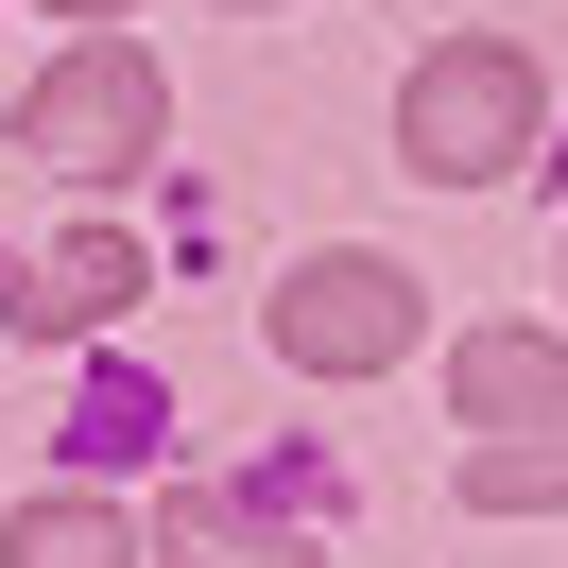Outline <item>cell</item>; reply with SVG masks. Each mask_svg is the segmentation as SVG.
I'll return each mask as SVG.
<instances>
[{
    "label": "cell",
    "instance_id": "obj_1",
    "mask_svg": "<svg viewBox=\"0 0 568 568\" xmlns=\"http://www.w3.org/2000/svg\"><path fill=\"white\" fill-rule=\"evenodd\" d=\"M534 121H551V87H534V52H499V36H448L414 87H396V155H414L430 190L534 173Z\"/></svg>",
    "mask_w": 568,
    "mask_h": 568
},
{
    "label": "cell",
    "instance_id": "obj_2",
    "mask_svg": "<svg viewBox=\"0 0 568 568\" xmlns=\"http://www.w3.org/2000/svg\"><path fill=\"white\" fill-rule=\"evenodd\" d=\"M155 121H173L155 52H139V36H87L70 70L18 104V155H52V173H139V155H155Z\"/></svg>",
    "mask_w": 568,
    "mask_h": 568
},
{
    "label": "cell",
    "instance_id": "obj_3",
    "mask_svg": "<svg viewBox=\"0 0 568 568\" xmlns=\"http://www.w3.org/2000/svg\"><path fill=\"white\" fill-rule=\"evenodd\" d=\"M414 345V276L396 258H293V293H276V362H311V379H379V362Z\"/></svg>",
    "mask_w": 568,
    "mask_h": 568
},
{
    "label": "cell",
    "instance_id": "obj_4",
    "mask_svg": "<svg viewBox=\"0 0 568 568\" xmlns=\"http://www.w3.org/2000/svg\"><path fill=\"white\" fill-rule=\"evenodd\" d=\"M448 414H465V448L568 430V345H551V327H483V345L448 362Z\"/></svg>",
    "mask_w": 568,
    "mask_h": 568
},
{
    "label": "cell",
    "instance_id": "obj_5",
    "mask_svg": "<svg viewBox=\"0 0 568 568\" xmlns=\"http://www.w3.org/2000/svg\"><path fill=\"white\" fill-rule=\"evenodd\" d=\"M121 311H139V242H121V224H87L70 258L18 276V327H52V345H70V327H121Z\"/></svg>",
    "mask_w": 568,
    "mask_h": 568
},
{
    "label": "cell",
    "instance_id": "obj_6",
    "mask_svg": "<svg viewBox=\"0 0 568 568\" xmlns=\"http://www.w3.org/2000/svg\"><path fill=\"white\" fill-rule=\"evenodd\" d=\"M155 568H311V534H293V517H242V499L190 483L173 517H155Z\"/></svg>",
    "mask_w": 568,
    "mask_h": 568
},
{
    "label": "cell",
    "instance_id": "obj_7",
    "mask_svg": "<svg viewBox=\"0 0 568 568\" xmlns=\"http://www.w3.org/2000/svg\"><path fill=\"white\" fill-rule=\"evenodd\" d=\"M0 568H139V534H121L104 499H18V534H0Z\"/></svg>",
    "mask_w": 568,
    "mask_h": 568
},
{
    "label": "cell",
    "instance_id": "obj_8",
    "mask_svg": "<svg viewBox=\"0 0 568 568\" xmlns=\"http://www.w3.org/2000/svg\"><path fill=\"white\" fill-rule=\"evenodd\" d=\"M465 499H483V517H551V499H568V430H517V448H465Z\"/></svg>",
    "mask_w": 568,
    "mask_h": 568
},
{
    "label": "cell",
    "instance_id": "obj_9",
    "mask_svg": "<svg viewBox=\"0 0 568 568\" xmlns=\"http://www.w3.org/2000/svg\"><path fill=\"white\" fill-rule=\"evenodd\" d=\"M52 18H121V0H52Z\"/></svg>",
    "mask_w": 568,
    "mask_h": 568
}]
</instances>
